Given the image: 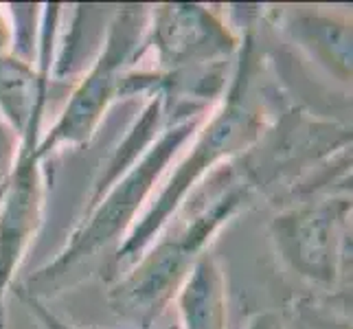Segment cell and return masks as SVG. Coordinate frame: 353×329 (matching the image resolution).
<instances>
[{
	"label": "cell",
	"instance_id": "52a82bcc",
	"mask_svg": "<svg viewBox=\"0 0 353 329\" xmlns=\"http://www.w3.org/2000/svg\"><path fill=\"white\" fill-rule=\"evenodd\" d=\"M40 128H31L20 139L18 161L7 189L0 198V329H7V295L20 261L42 224L44 211V169L35 145Z\"/></svg>",
	"mask_w": 353,
	"mask_h": 329
},
{
	"label": "cell",
	"instance_id": "5b68a950",
	"mask_svg": "<svg viewBox=\"0 0 353 329\" xmlns=\"http://www.w3.org/2000/svg\"><path fill=\"white\" fill-rule=\"evenodd\" d=\"M349 215L351 198L347 196L303 202L281 211L270 224L279 257L305 281L334 286L345 257Z\"/></svg>",
	"mask_w": 353,
	"mask_h": 329
},
{
	"label": "cell",
	"instance_id": "6da1fadb",
	"mask_svg": "<svg viewBox=\"0 0 353 329\" xmlns=\"http://www.w3.org/2000/svg\"><path fill=\"white\" fill-rule=\"evenodd\" d=\"M252 38L248 35L239 51L228 90L222 94L213 114L204 119L187 154L174 165L172 174L161 180L163 187L154 193L150 204L117 248L112 257L114 275H121L137 263L150 243L161 235V230L169 226L172 217H176L193 187H198L215 165L250 148L261 137L265 128V106L252 83Z\"/></svg>",
	"mask_w": 353,
	"mask_h": 329
},
{
	"label": "cell",
	"instance_id": "8992f818",
	"mask_svg": "<svg viewBox=\"0 0 353 329\" xmlns=\"http://www.w3.org/2000/svg\"><path fill=\"white\" fill-rule=\"evenodd\" d=\"M154 48L158 70L178 77L198 68L226 64L239 51V40L213 11L202 5H158L150 9L148 48Z\"/></svg>",
	"mask_w": 353,
	"mask_h": 329
},
{
	"label": "cell",
	"instance_id": "9c48e42d",
	"mask_svg": "<svg viewBox=\"0 0 353 329\" xmlns=\"http://www.w3.org/2000/svg\"><path fill=\"white\" fill-rule=\"evenodd\" d=\"M292 31L340 79L351 81V22L314 14L294 20Z\"/></svg>",
	"mask_w": 353,
	"mask_h": 329
},
{
	"label": "cell",
	"instance_id": "8fae6325",
	"mask_svg": "<svg viewBox=\"0 0 353 329\" xmlns=\"http://www.w3.org/2000/svg\"><path fill=\"white\" fill-rule=\"evenodd\" d=\"M18 297L24 303V308L29 310V314L35 319V323H38L40 329H79L72 323H66L64 319H59L55 312L48 310L42 303V299H35V297H29V295H20V292H18Z\"/></svg>",
	"mask_w": 353,
	"mask_h": 329
},
{
	"label": "cell",
	"instance_id": "7a4b0ae2",
	"mask_svg": "<svg viewBox=\"0 0 353 329\" xmlns=\"http://www.w3.org/2000/svg\"><path fill=\"white\" fill-rule=\"evenodd\" d=\"M206 112L209 108L191 110V112L180 114L176 121H169L158 134V139L148 145L143 156L137 158L112 185H108L99 198L88 204L86 215L72 230L64 248L57 252L53 261L40 268L27 286L18 290L20 295L42 299L44 290L62 286L72 268L92 259L101 248L125 237L139 215L145 211V206L150 204L156 193V185H161L172 161L189 143V139L196 137L204 119L209 117Z\"/></svg>",
	"mask_w": 353,
	"mask_h": 329
},
{
	"label": "cell",
	"instance_id": "3957f363",
	"mask_svg": "<svg viewBox=\"0 0 353 329\" xmlns=\"http://www.w3.org/2000/svg\"><path fill=\"white\" fill-rule=\"evenodd\" d=\"M222 187L206 193V198L185 219L172 228L165 226L137 263L110 290L112 310L143 329L152 327L165 308L176 299L180 286L204 252L209 241L250 198V185L230 180L224 167Z\"/></svg>",
	"mask_w": 353,
	"mask_h": 329
},
{
	"label": "cell",
	"instance_id": "ba28073f",
	"mask_svg": "<svg viewBox=\"0 0 353 329\" xmlns=\"http://www.w3.org/2000/svg\"><path fill=\"white\" fill-rule=\"evenodd\" d=\"M182 329H226V279L213 252H204L176 295Z\"/></svg>",
	"mask_w": 353,
	"mask_h": 329
},
{
	"label": "cell",
	"instance_id": "277c9868",
	"mask_svg": "<svg viewBox=\"0 0 353 329\" xmlns=\"http://www.w3.org/2000/svg\"><path fill=\"white\" fill-rule=\"evenodd\" d=\"M148 24L150 9L143 5H128L117 11L99 55L70 92L62 114L40 134L35 145L40 161L59 150L86 145L110 106L119 97L132 94V68L148 51Z\"/></svg>",
	"mask_w": 353,
	"mask_h": 329
},
{
	"label": "cell",
	"instance_id": "30bf717a",
	"mask_svg": "<svg viewBox=\"0 0 353 329\" xmlns=\"http://www.w3.org/2000/svg\"><path fill=\"white\" fill-rule=\"evenodd\" d=\"M20 152V139L18 134L11 130V126L0 117V198L7 189V182L14 174V167Z\"/></svg>",
	"mask_w": 353,
	"mask_h": 329
},
{
	"label": "cell",
	"instance_id": "7c38bea8",
	"mask_svg": "<svg viewBox=\"0 0 353 329\" xmlns=\"http://www.w3.org/2000/svg\"><path fill=\"white\" fill-rule=\"evenodd\" d=\"M246 329H285V325H283L281 314L268 310V312L254 314L252 319L248 321Z\"/></svg>",
	"mask_w": 353,
	"mask_h": 329
}]
</instances>
